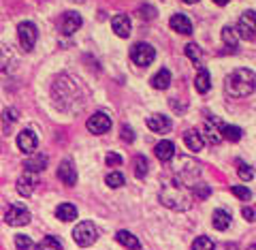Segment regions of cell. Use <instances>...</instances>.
I'll list each match as a JSON object with an SVG mask.
<instances>
[{"label":"cell","mask_w":256,"mask_h":250,"mask_svg":"<svg viewBox=\"0 0 256 250\" xmlns=\"http://www.w3.org/2000/svg\"><path fill=\"white\" fill-rule=\"evenodd\" d=\"M242 214H244V218H246V220H250V222L254 220V209H252V207H244V209H242Z\"/></svg>","instance_id":"obj_39"},{"label":"cell","mask_w":256,"mask_h":250,"mask_svg":"<svg viewBox=\"0 0 256 250\" xmlns=\"http://www.w3.org/2000/svg\"><path fill=\"white\" fill-rule=\"evenodd\" d=\"M156 58V50L150 43H134L130 50V60L137 67H150Z\"/></svg>","instance_id":"obj_4"},{"label":"cell","mask_w":256,"mask_h":250,"mask_svg":"<svg viewBox=\"0 0 256 250\" xmlns=\"http://www.w3.org/2000/svg\"><path fill=\"white\" fill-rule=\"evenodd\" d=\"M184 143H186V148L190 152H198V150L205 146V139H203L201 131H196V128H190V131L184 133Z\"/></svg>","instance_id":"obj_12"},{"label":"cell","mask_w":256,"mask_h":250,"mask_svg":"<svg viewBox=\"0 0 256 250\" xmlns=\"http://www.w3.org/2000/svg\"><path fill=\"white\" fill-rule=\"evenodd\" d=\"M36 143H38V139L32 131H22L18 135V148L24 152V154H32V152L36 150Z\"/></svg>","instance_id":"obj_11"},{"label":"cell","mask_w":256,"mask_h":250,"mask_svg":"<svg viewBox=\"0 0 256 250\" xmlns=\"http://www.w3.org/2000/svg\"><path fill=\"white\" fill-rule=\"evenodd\" d=\"M15 248L18 250H30L32 248V239L28 237V235H15Z\"/></svg>","instance_id":"obj_33"},{"label":"cell","mask_w":256,"mask_h":250,"mask_svg":"<svg viewBox=\"0 0 256 250\" xmlns=\"http://www.w3.org/2000/svg\"><path fill=\"white\" fill-rule=\"evenodd\" d=\"M192 250H216V244L207 237V235H201L194 239V244H192Z\"/></svg>","instance_id":"obj_29"},{"label":"cell","mask_w":256,"mask_h":250,"mask_svg":"<svg viewBox=\"0 0 256 250\" xmlns=\"http://www.w3.org/2000/svg\"><path fill=\"white\" fill-rule=\"evenodd\" d=\"M171 84V73L169 69H160L158 73L152 77V88H156V90H166Z\"/></svg>","instance_id":"obj_24"},{"label":"cell","mask_w":256,"mask_h":250,"mask_svg":"<svg viewBox=\"0 0 256 250\" xmlns=\"http://www.w3.org/2000/svg\"><path fill=\"white\" fill-rule=\"evenodd\" d=\"M160 201L171 207V209H188L190 207V197L188 192L182 188V184L178 182H169L164 184V188L160 190Z\"/></svg>","instance_id":"obj_2"},{"label":"cell","mask_w":256,"mask_h":250,"mask_svg":"<svg viewBox=\"0 0 256 250\" xmlns=\"http://www.w3.org/2000/svg\"><path fill=\"white\" fill-rule=\"evenodd\" d=\"M239 167H237V173H239V177H242L244 182H248V180H252L254 177V169L250 167V165H246V163H242V160H239L237 163Z\"/></svg>","instance_id":"obj_31"},{"label":"cell","mask_w":256,"mask_h":250,"mask_svg":"<svg viewBox=\"0 0 256 250\" xmlns=\"http://www.w3.org/2000/svg\"><path fill=\"white\" fill-rule=\"evenodd\" d=\"M58 177L66 184V186H75L77 184V169L73 167L70 160H64V163L58 167Z\"/></svg>","instance_id":"obj_13"},{"label":"cell","mask_w":256,"mask_h":250,"mask_svg":"<svg viewBox=\"0 0 256 250\" xmlns=\"http://www.w3.org/2000/svg\"><path fill=\"white\" fill-rule=\"evenodd\" d=\"M182 3H186V5H194V3H198V0H182Z\"/></svg>","instance_id":"obj_42"},{"label":"cell","mask_w":256,"mask_h":250,"mask_svg":"<svg viewBox=\"0 0 256 250\" xmlns=\"http://www.w3.org/2000/svg\"><path fill=\"white\" fill-rule=\"evenodd\" d=\"M15 120H18V111H15V109H4V114H2V124H4V126H11Z\"/></svg>","instance_id":"obj_35"},{"label":"cell","mask_w":256,"mask_h":250,"mask_svg":"<svg viewBox=\"0 0 256 250\" xmlns=\"http://www.w3.org/2000/svg\"><path fill=\"white\" fill-rule=\"evenodd\" d=\"M216 126H218V133H220V137H224V139H228V141H239L242 139V128L239 126L222 124L220 120H216Z\"/></svg>","instance_id":"obj_17"},{"label":"cell","mask_w":256,"mask_h":250,"mask_svg":"<svg viewBox=\"0 0 256 250\" xmlns=\"http://www.w3.org/2000/svg\"><path fill=\"white\" fill-rule=\"evenodd\" d=\"M24 167H26V173H38V171H45L47 167V156L43 154H34L26 158V163H24Z\"/></svg>","instance_id":"obj_19"},{"label":"cell","mask_w":256,"mask_h":250,"mask_svg":"<svg viewBox=\"0 0 256 250\" xmlns=\"http://www.w3.org/2000/svg\"><path fill=\"white\" fill-rule=\"evenodd\" d=\"M105 182H107V186H111V188H120V186H124V175L122 173H118V171H111V173H107V177H105Z\"/></svg>","instance_id":"obj_30"},{"label":"cell","mask_w":256,"mask_h":250,"mask_svg":"<svg viewBox=\"0 0 256 250\" xmlns=\"http://www.w3.org/2000/svg\"><path fill=\"white\" fill-rule=\"evenodd\" d=\"M186 56H188L192 62H198V60H201V50H198V45H196V43H188V45H186Z\"/></svg>","instance_id":"obj_32"},{"label":"cell","mask_w":256,"mask_h":250,"mask_svg":"<svg viewBox=\"0 0 256 250\" xmlns=\"http://www.w3.org/2000/svg\"><path fill=\"white\" fill-rule=\"evenodd\" d=\"M169 26L175 32H180V35H192V22L186 18V15H182V13L173 15V18L169 20Z\"/></svg>","instance_id":"obj_15"},{"label":"cell","mask_w":256,"mask_h":250,"mask_svg":"<svg viewBox=\"0 0 256 250\" xmlns=\"http://www.w3.org/2000/svg\"><path fill=\"white\" fill-rule=\"evenodd\" d=\"M154 154H156V158H158V160H162V163H169V160L175 156V146H173V141L162 139L160 143H156Z\"/></svg>","instance_id":"obj_16"},{"label":"cell","mask_w":256,"mask_h":250,"mask_svg":"<svg viewBox=\"0 0 256 250\" xmlns=\"http://www.w3.org/2000/svg\"><path fill=\"white\" fill-rule=\"evenodd\" d=\"M86 126H88V131L94 133V135H105L111 128V118L107 114H102V111H98V114H94V116L88 118Z\"/></svg>","instance_id":"obj_8"},{"label":"cell","mask_w":256,"mask_h":250,"mask_svg":"<svg viewBox=\"0 0 256 250\" xmlns=\"http://www.w3.org/2000/svg\"><path fill=\"white\" fill-rule=\"evenodd\" d=\"M194 192H196V199H205L207 195H210V188L205 186V184H196V188H194Z\"/></svg>","instance_id":"obj_37"},{"label":"cell","mask_w":256,"mask_h":250,"mask_svg":"<svg viewBox=\"0 0 256 250\" xmlns=\"http://www.w3.org/2000/svg\"><path fill=\"white\" fill-rule=\"evenodd\" d=\"M82 24H84L82 15L75 13V11H66L62 15V20H60V30L64 32V35H73L75 30L82 28Z\"/></svg>","instance_id":"obj_9"},{"label":"cell","mask_w":256,"mask_h":250,"mask_svg":"<svg viewBox=\"0 0 256 250\" xmlns=\"http://www.w3.org/2000/svg\"><path fill=\"white\" fill-rule=\"evenodd\" d=\"M148 167L150 165H148V158L146 156H137V158H134V175H137L139 180L148 175Z\"/></svg>","instance_id":"obj_28"},{"label":"cell","mask_w":256,"mask_h":250,"mask_svg":"<svg viewBox=\"0 0 256 250\" xmlns=\"http://www.w3.org/2000/svg\"><path fill=\"white\" fill-rule=\"evenodd\" d=\"M194 88H196V92H201V94H205L212 88V77H210V71L207 69H198V73L194 77Z\"/></svg>","instance_id":"obj_22"},{"label":"cell","mask_w":256,"mask_h":250,"mask_svg":"<svg viewBox=\"0 0 256 250\" xmlns=\"http://www.w3.org/2000/svg\"><path fill=\"white\" fill-rule=\"evenodd\" d=\"M105 163L109 167H118V165H122V156L116 154V152H109V154L105 156Z\"/></svg>","instance_id":"obj_36"},{"label":"cell","mask_w":256,"mask_h":250,"mask_svg":"<svg viewBox=\"0 0 256 250\" xmlns=\"http://www.w3.org/2000/svg\"><path fill=\"white\" fill-rule=\"evenodd\" d=\"M34 186H36L34 173H26V175H22L20 180H18V192H20L22 197H30L32 190H34Z\"/></svg>","instance_id":"obj_18"},{"label":"cell","mask_w":256,"mask_h":250,"mask_svg":"<svg viewBox=\"0 0 256 250\" xmlns=\"http://www.w3.org/2000/svg\"><path fill=\"white\" fill-rule=\"evenodd\" d=\"M214 3H216V5H220V7H224V5L228 3V0H214Z\"/></svg>","instance_id":"obj_40"},{"label":"cell","mask_w":256,"mask_h":250,"mask_svg":"<svg viewBox=\"0 0 256 250\" xmlns=\"http://www.w3.org/2000/svg\"><path fill=\"white\" fill-rule=\"evenodd\" d=\"M216 120H218V118H216ZM203 131H205V133H201V135H203V139H207L210 143H218V141L222 139L220 133H218V128H214V126H212V122H207Z\"/></svg>","instance_id":"obj_27"},{"label":"cell","mask_w":256,"mask_h":250,"mask_svg":"<svg viewBox=\"0 0 256 250\" xmlns=\"http://www.w3.org/2000/svg\"><path fill=\"white\" fill-rule=\"evenodd\" d=\"M36 250H62V241L54 235H47L43 237V241L36 246Z\"/></svg>","instance_id":"obj_26"},{"label":"cell","mask_w":256,"mask_h":250,"mask_svg":"<svg viewBox=\"0 0 256 250\" xmlns=\"http://www.w3.org/2000/svg\"><path fill=\"white\" fill-rule=\"evenodd\" d=\"M4 220H6V224H11V227H24V224L30 222V212L24 205L13 203L4 212Z\"/></svg>","instance_id":"obj_6"},{"label":"cell","mask_w":256,"mask_h":250,"mask_svg":"<svg viewBox=\"0 0 256 250\" xmlns=\"http://www.w3.org/2000/svg\"><path fill=\"white\" fill-rule=\"evenodd\" d=\"M222 41L226 43L230 50H235V47H237V41H239L237 30H235V28H230V26H224V28H222Z\"/></svg>","instance_id":"obj_25"},{"label":"cell","mask_w":256,"mask_h":250,"mask_svg":"<svg viewBox=\"0 0 256 250\" xmlns=\"http://www.w3.org/2000/svg\"><path fill=\"white\" fill-rule=\"evenodd\" d=\"M122 139H124V141H132V139H134V135H132V128H130V126H126V124L122 126Z\"/></svg>","instance_id":"obj_38"},{"label":"cell","mask_w":256,"mask_h":250,"mask_svg":"<svg viewBox=\"0 0 256 250\" xmlns=\"http://www.w3.org/2000/svg\"><path fill=\"white\" fill-rule=\"evenodd\" d=\"M56 216L64 222H70V220L77 218V207L73 203H60L58 207H56Z\"/></svg>","instance_id":"obj_23"},{"label":"cell","mask_w":256,"mask_h":250,"mask_svg":"<svg viewBox=\"0 0 256 250\" xmlns=\"http://www.w3.org/2000/svg\"><path fill=\"white\" fill-rule=\"evenodd\" d=\"M111 28H114V32L120 39H128L132 32L130 18H128V15H116V18L111 20Z\"/></svg>","instance_id":"obj_10"},{"label":"cell","mask_w":256,"mask_h":250,"mask_svg":"<svg viewBox=\"0 0 256 250\" xmlns=\"http://www.w3.org/2000/svg\"><path fill=\"white\" fill-rule=\"evenodd\" d=\"M36 37H38V32H36V26H34L32 22H22L20 26H18V39H20V45H22L26 52H30L32 47H34Z\"/></svg>","instance_id":"obj_7"},{"label":"cell","mask_w":256,"mask_h":250,"mask_svg":"<svg viewBox=\"0 0 256 250\" xmlns=\"http://www.w3.org/2000/svg\"><path fill=\"white\" fill-rule=\"evenodd\" d=\"M250 250H256V244H252V246H250Z\"/></svg>","instance_id":"obj_43"},{"label":"cell","mask_w":256,"mask_h":250,"mask_svg":"<svg viewBox=\"0 0 256 250\" xmlns=\"http://www.w3.org/2000/svg\"><path fill=\"white\" fill-rule=\"evenodd\" d=\"M230 192H233V195H235V197H239V199H244V201H248V199H250V197H252V192H250V190H248L246 186H233V188H230Z\"/></svg>","instance_id":"obj_34"},{"label":"cell","mask_w":256,"mask_h":250,"mask_svg":"<svg viewBox=\"0 0 256 250\" xmlns=\"http://www.w3.org/2000/svg\"><path fill=\"white\" fill-rule=\"evenodd\" d=\"M73 3H84V0H73Z\"/></svg>","instance_id":"obj_44"},{"label":"cell","mask_w":256,"mask_h":250,"mask_svg":"<svg viewBox=\"0 0 256 250\" xmlns=\"http://www.w3.org/2000/svg\"><path fill=\"white\" fill-rule=\"evenodd\" d=\"M116 239H118L124 248H128V250H139V248H141L139 239L134 237L130 231H124V229H122V231H118V233H116Z\"/></svg>","instance_id":"obj_21"},{"label":"cell","mask_w":256,"mask_h":250,"mask_svg":"<svg viewBox=\"0 0 256 250\" xmlns=\"http://www.w3.org/2000/svg\"><path fill=\"white\" fill-rule=\"evenodd\" d=\"M237 35L256 43V11H246L237 24Z\"/></svg>","instance_id":"obj_5"},{"label":"cell","mask_w":256,"mask_h":250,"mask_svg":"<svg viewBox=\"0 0 256 250\" xmlns=\"http://www.w3.org/2000/svg\"><path fill=\"white\" fill-rule=\"evenodd\" d=\"M212 224H214V229H218V231H226L230 224V214L226 209H216L212 214Z\"/></svg>","instance_id":"obj_20"},{"label":"cell","mask_w":256,"mask_h":250,"mask_svg":"<svg viewBox=\"0 0 256 250\" xmlns=\"http://www.w3.org/2000/svg\"><path fill=\"white\" fill-rule=\"evenodd\" d=\"M73 239H75V244L77 246H82V248H88V246H92L96 239H98V229L94 227V222H79L77 227L73 229Z\"/></svg>","instance_id":"obj_3"},{"label":"cell","mask_w":256,"mask_h":250,"mask_svg":"<svg viewBox=\"0 0 256 250\" xmlns=\"http://www.w3.org/2000/svg\"><path fill=\"white\" fill-rule=\"evenodd\" d=\"M148 128L150 131H154V133H166L171 128V120L162 116V114H154V116H150L148 118Z\"/></svg>","instance_id":"obj_14"},{"label":"cell","mask_w":256,"mask_h":250,"mask_svg":"<svg viewBox=\"0 0 256 250\" xmlns=\"http://www.w3.org/2000/svg\"><path fill=\"white\" fill-rule=\"evenodd\" d=\"M254 88H256V75L250 69H235L224 79V92L235 96V99H244V96L252 94Z\"/></svg>","instance_id":"obj_1"},{"label":"cell","mask_w":256,"mask_h":250,"mask_svg":"<svg viewBox=\"0 0 256 250\" xmlns=\"http://www.w3.org/2000/svg\"><path fill=\"white\" fill-rule=\"evenodd\" d=\"M226 250H239V246H237V244H228Z\"/></svg>","instance_id":"obj_41"}]
</instances>
